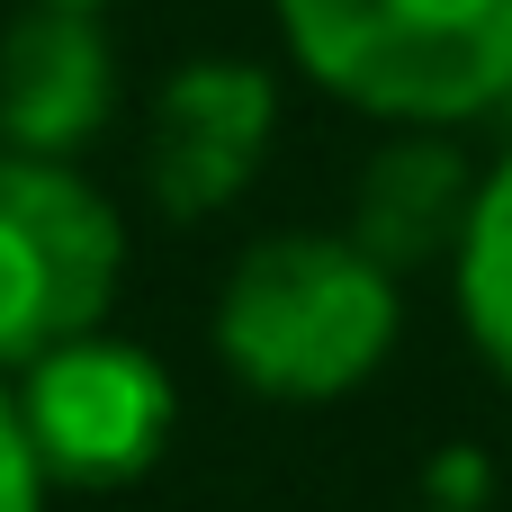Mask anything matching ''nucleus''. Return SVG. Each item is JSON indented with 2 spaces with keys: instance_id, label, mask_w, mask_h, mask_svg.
<instances>
[{
  "instance_id": "f257e3e1",
  "label": "nucleus",
  "mask_w": 512,
  "mask_h": 512,
  "mask_svg": "<svg viewBox=\"0 0 512 512\" xmlns=\"http://www.w3.org/2000/svg\"><path fill=\"white\" fill-rule=\"evenodd\" d=\"M207 333L252 396L333 405L387 369L405 333V297L351 234H261L225 270Z\"/></svg>"
},
{
  "instance_id": "423d86ee",
  "label": "nucleus",
  "mask_w": 512,
  "mask_h": 512,
  "mask_svg": "<svg viewBox=\"0 0 512 512\" xmlns=\"http://www.w3.org/2000/svg\"><path fill=\"white\" fill-rule=\"evenodd\" d=\"M117 117V45L81 0H27L0 27V153L72 162Z\"/></svg>"
},
{
  "instance_id": "f8f14e48",
  "label": "nucleus",
  "mask_w": 512,
  "mask_h": 512,
  "mask_svg": "<svg viewBox=\"0 0 512 512\" xmlns=\"http://www.w3.org/2000/svg\"><path fill=\"white\" fill-rule=\"evenodd\" d=\"M81 9H108V0H81Z\"/></svg>"
},
{
  "instance_id": "6e6552de",
  "label": "nucleus",
  "mask_w": 512,
  "mask_h": 512,
  "mask_svg": "<svg viewBox=\"0 0 512 512\" xmlns=\"http://www.w3.org/2000/svg\"><path fill=\"white\" fill-rule=\"evenodd\" d=\"M459 315H468V342L486 351V369L512 387V144L504 162L477 180V207H468V234H459Z\"/></svg>"
},
{
  "instance_id": "7ed1b4c3",
  "label": "nucleus",
  "mask_w": 512,
  "mask_h": 512,
  "mask_svg": "<svg viewBox=\"0 0 512 512\" xmlns=\"http://www.w3.org/2000/svg\"><path fill=\"white\" fill-rule=\"evenodd\" d=\"M126 225L72 171L36 153H0V369L90 333L117 297Z\"/></svg>"
},
{
  "instance_id": "9d476101",
  "label": "nucleus",
  "mask_w": 512,
  "mask_h": 512,
  "mask_svg": "<svg viewBox=\"0 0 512 512\" xmlns=\"http://www.w3.org/2000/svg\"><path fill=\"white\" fill-rule=\"evenodd\" d=\"M477 495H486V459H468V450L459 459H432V504L441 512H468Z\"/></svg>"
},
{
  "instance_id": "39448f33",
  "label": "nucleus",
  "mask_w": 512,
  "mask_h": 512,
  "mask_svg": "<svg viewBox=\"0 0 512 512\" xmlns=\"http://www.w3.org/2000/svg\"><path fill=\"white\" fill-rule=\"evenodd\" d=\"M279 135V81L243 54H198L162 81L153 126H144V189L171 225H207L234 207Z\"/></svg>"
},
{
  "instance_id": "ddd939ff",
  "label": "nucleus",
  "mask_w": 512,
  "mask_h": 512,
  "mask_svg": "<svg viewBox=\"0 0 512 512\" xmlns=\"http://www.w3.org/2000/svg\"><path fill=\"white\" fill-rule=\"evenodd\" d=\"M423 512H441V504H423Z\"/></svg>"
},
{
  "instance_id": "f03ea898",
  "label": "nucleus",
  "mask_w": 512,
  "mask_h": 512,
  "mask_svg": "<svg viewBox=\"0 0 512 512\" xmlns=\"http://www.w3.org/2000/svg\"><path fill=\"white\" fill-rule=\"evenodd\" d=\"M315 90L387 126L495 117L512 81V0H279Z\"/></svg>"
},
{
  "instance_id": "20e7f679",
  "label": "nucleus",
  "mask_w": 512,
  "mask_h": 512,
  "mask_svg": "<svg viewBox=\"0 0 512 512\" xmlns=\"http://www.w3.org/2000/svg\"><path fill=\"white\" fill-rule=\"evenodd\" d=\"M18 405V432L45 468V486H72V495H108V486H135L162 450H171V378L144 342H117V333H72L54 351H36L9 387Z\"/></svg>"
},
{
  "instance_id": "1a4fd4ad",
  "label": "nucleus",
  "mask_w": 512,
  "mask_h": 512,
  "mask_svg": "<svg viewBox=\"0 0 512 512\" xmlns=\"http://www.w3.org/2000/svg\"><path fill=\"white\" fill-rule=\"evenodd\" d=\"M0 512H45V468H36L27 432H18L9 387H0Z\"/></svg>"
},
{
  "instance_id": "0eeeda50",
  "label": "nucleus",
  "mask_w": 512,
  "mask_h": 512,
  "mask_svg": "<svg viewBox=\"0 0 512 512\" xmlns=\"http://www.w3.org/2000/svg\"><path fill=\"white\" fill-rule=\"evenodd\" d=\"M468 207H477L468 153H459L441 126H405V135H387V144L360 162L342 234H351L387 279H414V270H432V261L459 252Z\"/></svg>"
},
{
  "instance_id": "9b49d317",
  "label": "nucleus",
  "mask_w": 512,
  "mask_h": 512,
  "mask_svg": "<svg viewBox=\"0 0 512 512\" xmlns=\"http://www.w3.org/2000/svg\"><path fill=\"white\" fill-rule=\"evenodd\" d=\"M495 117H504V135H512V81H504V99H495Z\"/></svg>"
}]
</instances>
